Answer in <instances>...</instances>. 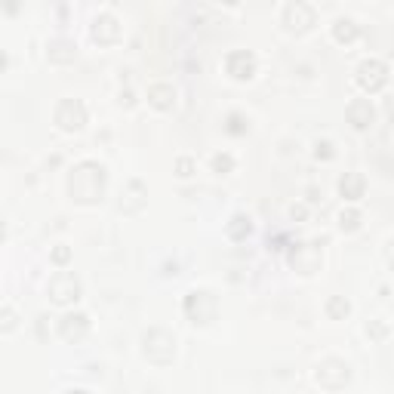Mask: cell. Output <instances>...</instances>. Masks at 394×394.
<instances>
[{"mask_svg":"<svg viewBox=\"0 0 394 394\" xmlns=\"http://www.w3.org/2000/svg\"><path fill=\"white\" fill-rule=\"evenodd\" d=\"M68 191L74 200H80V204H96V200H102V191H105V166L96 164V160L77 164L74 170H71Z\"/></svg>","mask_w":394,"mask_h":394,"instance_id":"6da1fadb","label":"cell"},{"mask_svg":"<svg viewBox=\"0 0 394 394\" xmlns=\"http://www.w3.org/2000/svg\"><path fill=\"white\" fill-rule=\"evenodd\" d=\"M55 124H59L62 130H80V126L86 124V108L74 99H65L59 105V111H55Z\"/></svg>","mask_w":394,"mask_h":394,"instance_id":"7a4b0ae2","label":"cell"},{"mask_svg":"<svg viewBox=\"0 0 394 394\" xmlns=\"http://www.w3.org/2000/svg\"><path fill=\"white\" fill-rule=\"evenodd\" d=\"M50 296H53V302H59V305H65V302H74L77 296H80V284H77V277L74 275H55L50 280Z\"/></svg>","mask_w":394,"mask_h":394,"instance_id":"3957f363","label":"cell"},{"mask_svg":"<svg viewBox=\"0 0 394 394\" xmlns=\"http://www.w3.org/2000/svg\"><path fill=\"white\" fill-rule=\"evenodd\" d=\"M357 84L364 86V90H379V86L385 84V65L379 59H367V62H360V68H357Z\"/></svg>","mask_w":394,"mask_h":394,"instance_id":"277c9868","label":"cell"},{"mask_svg":"<svg viewBox=\"0 0 394 394\" xmlns=\"http://www.w3.org/2000/svg\"><path fill=\"white\" fill-rule=\"evenodd\" d=\"M284 22L293 31H305L315 25V10L305 4H289V6H284Z\"/></svg>","mask_w":394,"mask_h":394,"instance_id":"5b68a950","label":"cell"},{"mask_svg":"<svg viewBox=\"0 0 394 394\" xmlns=\"http://www.w3.org/2000/svg\"><path fill=\"white\" fill-rule=\"evenodd\" d=\"M213 293H206V289H195V293L188 296V302H185V311H188V317L195 320V324H210L216 315L210 311H204V302H210Z\"/></svg>","mask_w":394,"mask_h":394,"instance_id":"8992f818","label":"cell"},{"mask_svg":"<svg viewBox=\"0 0 394 394\" xmlns=\"http://www.w3.org/2000/svg\"><path fill=\"white\" fill-rule=\"evenodd\" d=\"M228 71L237 80H247V77H253V71H256V59L250 53H231L228 55Z\"/></svg>","mask_w":394,"mask_h":394,"instance_id":"52a82bcc","label":"cell"},{"mask_svg":"<svg viewBox=\"0 0 394 394\" xmlns=\"http://www.w3.org/2000/svg\"><path fill=\"white\" fill-rule=\"evenodd\" d=\"M373 117H376V111H373V105H369L367 99L351 102V105H348V120L357 126V130H367V126L373 124Z\"/></svg>","mask_w":394,"mask_h":394,"instance_id":"ba28073f","label":"cell"},{"mask_svg":"<svg viewBox=\"0 0 394 394\" xmlns=\"http://www.w3.org/2000/svg\"><path fill=\"white\" fill-rule=\"evenodd\" d=\"M86 329H90L86 315H68V317H62V324H59V333L65 336V339H80Z\"/></svg>","mask_w":394,"mask_h":394,"instance_id":"9c48e42d","label":"cell"},{"mask_svg":"<svg viewBox=\"0 0 394 394\" xmlns=\"http://www.w3.org/2000/svg\"><path fill=\"white\" fill-rule=\"evenodd\" d=\"M339 191H342V195L348 197V200H357L360 195H364V179H360L357 173H348V176H345V179L339 182Z\"/></svg>","mask_w":394,"mask_h":394,"instance_id":"30bf717a","label":"cell"},{"mask_svg":"<svg viewBox=\"0 0 394 394\" xmlns=\"http://www.w3.org/2000/svg\"><path fill=\"white\" fill-rule=\"evenodd\" d=\"M148 96H151V102H155L157 108H170V105H173L170 99H173L176 93L170 90V86H160V84H157V86H151V90H148Z\"/></svg>","mask_w":394,"mask_h":394,"instance_id":"8fae6325","label":"cell"},{"mask_svg":"<svg viewBox=\"0 0 394 394\" xmlns=\"http://www.w3.org/2000/svg\"><path fill=\"white\" fill-rule=\"evenodd\" d=\"M102 31H108V40H114L117 37V22H114V15H99V19H96V28H93V34L96 37H102Z\"/></svg>","mask_w":394,"mask_h":394,"instance_id":"7c38bea8","label":"cell"},{"mask_svg":"<svg viewBox=\"0 0 394 394\" xmlns=\"http://www.w3.org/2000/svg\"><path fill=\"white\" fill-rule=\"evenodd\" d=\"M355 34H357L355 22H351V19H336V37H339V40H351Z\"/></svg>","mask_w":394,"mask_h":394,"instance_id":"4fadbf2b","label":"cell"},{"mask_svg":"<svg viewBox=\"0 0 394 394\" xmlns=\"http://www.w3.org/2000/svg\"><path fill=\"white\" fill-rule=\"evenodd\" d=\"M231 222H235V225L228 228V235H231V237H244V235H250V219H244V216H235Z\"/></svg>","mask_w":394,"mask_h":394,"instance_id":"5bb4252c","label":"cell"},{"mask_svg":"<svg viewBox=\"0 0 394 394\" xmlns=\"http://www.w3.org/2000/svg\"><path fill=\"white\" fill-rule=\"evenodd\" d=\"M357 219H360V216H357L355 210H348V213H345V210H342V216H339V225H342V231H355V228H357V225H360Z\"/></svg>","mask_w":394,"mask_h":394,"instance_id":"9a60e30c","label":"cell"},{"mask_svg":"<svg viewBox=\"0 0 394 394\" xmlns=\"http://www.w3.org/2000/svg\"><path fill=\"white\" fill-rule=\"evenodd\" d=\"M329 315H333V317H339V315H348V302H342V299H333V302H329Z\"/></svg>","mask_w":394,"mask_h":394,"instance_id":"2e32d148","label":"cell"},{"mask_svg":"<svg viewBox=\"0 0 394 394\" xmlns=\"http://www.w3.org/2000/svg\"><path fill=\"white\" fill-rule=\"evenodd\" d=\"M213 166H216V170H231V157H219V155H216Z\"/></svg>","mask_w":394,"mask_h":394,"instance_id":"e0dca14e","label":"cell"},{"mask_svg":"<svg viewBox=\"0 0 394 394\" xmlns=\"http://www.w3.org/2000/svg\"><path fill=\"white\" fill-rule=\"evenodd\" d=\"M179 170H182L179 176H191V173H188V170H191V160H179Z\"/></svg>","mask_w":394,"mask_h":394,"instance_id":"ac0fdd59","label":"cell"},{"mask_svg":"<svg viewBox=\"0 0 394 394\" xmlns=\"http://www.w3.org/2000/svg\"><path fill=\"white\" fill-rule=\"evenodd\" d=\"M68 394H86V391H68Z\"/></svg>","mask_w":394,"mask_h":394,"instance_id":"d6986e66","label":"cell"}]
</instances>
